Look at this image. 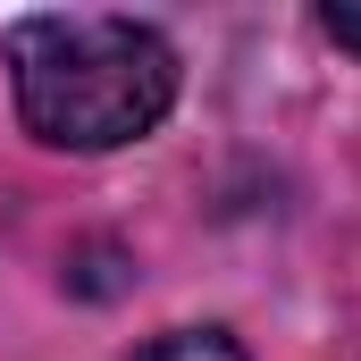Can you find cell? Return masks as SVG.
Returning a JSON list of instances; mask_svg holds the SVG:
<instances>
[{"label": "cell", "mask_w": 361, "mask_h": 361, "mask_svg": "<svg viewBox=\"0 0 361 361\" xmlns=\"http://www.w3.org/2000/svg\"><path fill=\"white\" fill-rule=\"evenodd\" d=\"M319 25H328L345 51H361V8H353V0H328V8H319Z\"/></svg>", "instance_id": "3957f363"}, {"label": "cell", "mask_w": 361, "mask_h": 361, "mask_svg": "<svg viewBox=\"0 0 361 361\" xmlns=\"http://www.w3.org/2000/svg\"><path fill=\"white\" fill-rule=\"evenodd\" d=\"M135 361H252L235 336H219V328H177V336H152Z\"/></svg>", "instance_id": "7a4b0ae2"}, {"label": "cell", "mask_w": 361, "mask_h": 361, "mask_svg": "<svg viewBox=\"0 0 361 361\" xmlns=\"http://www.w3.org/2000/svg\"><path fill=\"white\" fill-rule=\"evenodd\" d=\"M17 118L51 152H118L177 101V51L143 17H25L8 34Z\"/></svg>", "instance_id": "6da1fadb"}]
</instances>
